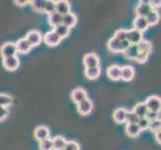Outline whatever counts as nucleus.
<instances>
[{
	"mask_svg": "<svg viewBox=\"0 0 161 150\" xmlns=\"http://www.w3.org/2000/svg\"><path fill=\"white\" fill-rule=\"evenodd\" d=\"M137 125H138V127L140 128L141 131H143V130H147V129H148V126H149V121H148L145 117L139 118V120H138V122H137Z\"/></svg>",
	"mask_w": 161,
	"mask_h": 150,
	"instance_id": "obj_38",
	"label": "nucleus"
},
{
	"mask_svg": "<svg viewBox=\"0 0 161 150\" xmlns=\"http://www.w3.org/2000/svg\"><path fill=\"white\" fill-rule=\"evenodd\" d=\"M66 142L67 140L65 139L63 136L61 135H57L54 138H52V146H53V150H63Z\"/></svg>",
	"mask_w": 161,
	"mask_h": 150,
	"instance_id": "obj_22",
	"label": "nucleus"
},
{
	"mask_svg": "<svg viewBox=\"0 0 161 150\" xmlns=\"http://www.w3.org/2000/svg\"><path fill=\"white\" fill-rule=\"evenodd\" d=\"M138 49H139V52H143V53H146L148 55L151 54L152 51V45L151 43L147 41V40H142L139 44H137Z\"/></svg>",
	"mask_w": 161,
	"mask_h": 150,
	"instance_id": "obj_28",
	"label": "nucleus"
},
{
	"mask_svg": "<svg viewBox=\"0 0 161 150\" xmlns=\"http://www.w3.org/2000/svg\"><path fill=\"white\" fill-rule=\"evenodd\" d=\"M113 37L115 38V39H117L119 42L127 40V30H125V29H118V30H116Z\"/></svg>",
	"mask_w": 161,
	"mask_h": 150,
	"instance_id": "obj_34",
	"label": "nucleus"
},
{
	"mask_svg": "<svg viewBox=\"0 0 161 150\" xmlns=\"http://www.w3.org/2000/svg\"><path fill=\"white\" fill-rule=\"evenodd\" d=\"M133 26H134L135 30L139 31L141 33L145 32L149 27L145 17H138V16H136V17L134 18V21H133Z\"/></svg>",
	"mask_w": 161,
	"mask_h": 150,
	"instance_id": "obj_16",
	"label": "nucleus"
},
{
	"mask_svg": "<svg viewBox=\"0 0 161 150\" xmlns=\"http://www.w3.org/2000/svg\"><path fill=\"white\" fill-rule=\"evenodd\" d=\"M160 1L156 0V1H154V0H151V1H149V5H150V7L152 8V10H157L158 8H160Z\"/></svg>",
	"mask_w": 161,
	"mask_h": 150,
	"instance_id": "obj_42",
	"label": "nucleus"
},
{
	"mask_svg": "<svg viewBox=\"0 0 161 150\" xmlns=\"http://www.w3.org/2000/svg\"><path fill=\"white\" fill-rule=\"evenodd\" d=\"M161 128V121L160 119L158 120H153L149 122V126H148V129L151 130V132H155L157 130H160Z\"/></svg>",
	"mask_w": 161,
	"mask_h": 150,
	"instance_id": "obj_36",
	"label": "nucleus"
},
{
	"mask_svg": "<svg viewBox=\"0 0 161 150\" xmlns=\"http://www.w3.org/2000/svg\"><path fill=\"white\" fill-rule=\"evenodd\" d=\"M152 8L149 5V1H140L135 7V14L138 17H145Z\"/></svg>",
	"mask_w": 161,
	"mask_h": 150,
	"instance_id": "obj_9",
	"label": "nucleus"
},
{
	"mask_svg": "<svg viewBox=\"0 0 161 150\" xmlns=\"http://www.w3.org/2000/svg\"><path fill=\"white\" fill-rule=\"evenodd\" d=\"M25 39L28 41V43L31 45V47H36L38 46L42 41V35L39 31L37 30H31L26 34L24 37Z\"/></svg>",
	"mask_w": 161,
	"mask_h": 150,
	"instance_id": "obj_3",
	"label": "nucleus"
},
{
	"mask_svg": "<svg viewBox=\"0 0 161 150\" xmlns=\"http://www.w3.org/2000/svg\"><path fill=\"white\" fill-rule=\"evenodd\" d=\"M53 31L56 33L58 37H60L61 40L67 37L69 35V33H70V29L68 28V27L64 26L63 24H60V25L55 26L54 28H53Z\"/></svg>",
	"mask_w": 161,
	"mask_h": 150,
	"instance_id": "obj_23",
	"label": "nucleus"
},
{
	"mask_svg": "<svg viewBox=\"0 0 161 150\" xmlns=\"http://www.w3.org/2000/svg\"><path fill=\"white\" fill-rule=\"evenodd\" d=\"M139 117L133 112V111H126V123H131V124H137Z\"/></svg>",
	"mask_w": 161,
	"mask_h": 150,
	"instance_id": "obj_32",
	"label": "nucleus"
},
{
	"mask_svg": "<svg viewBox=\"0 0 161 150\" xmlns=\"http://www.w3.org/2000/svg\"><path fill=\"white\" fill-rule=\"evenodd\" d=\"M133 112H134L138 117L139 118H143V117H145V115L147 113V107H146V105L144 102H139V103H137L134 108H133Z\"/></svg>",
	"mask_w": 161,
	"mask_h": 150,
	"instance_id": "obj_24",
	"label": "nucleus"
},
{
	"mask_svg": "<svg viewBox=\"0 0 161 150\" xmlns=\"http://www.w3.org/2000/svg\"><path fill=\"white\" fill-rule=\"evenodd\" d=\"M153 134H154V138H155V140H156V142L160 144L161 143V130H157L153 132Z\"/></svg>",
	"mask_w": 161,
	"mask_h": 150,
	"instance_id": "obj_43",
	"label": "nucleus"
},
{
	"mask_svg": "<svg viewBox=\"0 0 161 150\" xmlns=\"http://www.w3.org/2000/svg\"><path fill=\"white\" fill-rule=\"evenodd\" d=\"M100 63V59L95 53H88L83 58V64L85 68H91V67H97Z\"/></svg>",
	"mask_w": 161,
	"mask_h": 150,
	"instance_id": "obj_7",
	"label": "nucleus"
},
{
	"mask_svg": "<svg viewBox=\"0 0 161 150\" xmlns=\"http://www.w3.org/2000/svg\"><path fill=\"white\" fill-rule=\"evenodd\" d=\"M16 54H17V50H16L15 43L13 42H6L0 47V55L2 58L16 56Z\"/></svg>",
	"mask_w": 161,
	"mask_h": 150,
	"instance_id": "obj_1",
	"label": "nucleus"
},
{
	"mask_svg": "<svg viewBox=\"0 0 161 150\" xmlns=\"http://www.w3.org/2000/svg\"><path fill=\"white\" fill-rule=\"evenodd\" d=\"M48 23L50 26H52L53 28L55 26L62 24V16L58 14L57 12H54L50 15H48Z\"/></svg>",
	"mask_w": 161,
	"mask_h": 150,
	"instance_id": "obj_25",
	"label": "nucleus"
},
{
	"mask_svg": "<svg viewBox=\"0 0 161 150\" xmlns=\"http://www.w3.org/2000/svg\"><path fill=\"white\" fill-rule=\"evenodd\" d=\"M107 76L109 77V79L113 80V81H118L121 79V67L119 65H110L107 68Z\"/></svg>",
	"mask_w": 161,
	"mask_h": 150,
	"instance_id": "obj_12",
	"label": "nucleus"
},
{
	"mask_svg": "<svg viewBox=\"0 0 161 150\" xmlns=\"http://www.w3.org/2000/svg\"><path fill=\"white\" fill-rule=\"evenodd\" d=\"M30 1H26V0H16L14 3L17 5V6H25V5L29 4Z\"/></svg>",
	"mask_w": 161,
	"mask_h": 150,
	"instance_id": "obj_44",
	"label": "nucleus"
},
{
	"mask_svg": "<svg viewBox=\"0 0 161 150\" xmlns=\"http://www.w3.org/2000/svg\"><path fill=\"white\" fill-rule=\"evenodd\" d=\"M29 4L35 12L42 13L44 10V5H45V0H33L29 2Z\"/></svg>",
	"mask_w": 161,
	"mask_h": 150,
	"instance_id": "obj_30",
	"label": "nucleus"
},
{
	"mask_svg": "<svg viewBox=\"0 0 161 150\" xmlns=\"http://www.w3.org/2000/svg\"><path fill=\"white\" fill-rule=\"evenodd\" d=\"M33 134H34V138L36 140L41 141V140H44L49 137L50 130H49V128L46 126H37L34 129Z\"/></svg>",
	"mask_w": 161,
	"mask_h": 150,
	"instance_id": "obj_13",
	"label": "nucleus"
},
{
	"mask_svg": "<svg viewBox=\"0 0 161 150\" xmlns=\"http://www.w3.org/2000/svg\"><path fill=\"white\" fill-rule=\"evenodd\" d=\"M148 58H149L148 54L143 53V52H139L137 56H136V58H135V61H136V62H138V63H140V64H143V63H145L146 61L148 60Z\"/></svg>",
	"mask_w": 161,
	"mask_h": 150,
	"instance_id": "obj_39",
	"label": "nucleus"
},
{
	"mask_svg": "<svg viewBox=\"0 0 161 150\" xmlns=\"http://www.w3.org/2000/svg\"><path fill=\"white\" fill-rule=\"evenodd\" d=\"M142 40H143V33L135 30L134 28L127 30V41L130 44L137 45V44H139Z\"/></svg>",
	"mask_w": 161,
	"mask_h": 150,
	"instance_id": "obj_8",
	"label": "nucleus"
},
{
	"mask_svg": "<svg viewBox=\"0 0 161 150\" xmlns=\"http://www.w3.org/2000/svg\"><path fill=\"white\" fill-rule=\"evenodd\" d=\"M39 149L40 150H53L52 138L48 137L46 139L39 141Z\"/></svg>",
	"mask_w": 161,
	"mask_h": 150,
	"instance_id": "obj_31",
	"label": "nucleus"
},
{
	"mask_svg": "<svg viewBox=\"0 0 161 150\" xmlns=\"http://www.w3.org/2000/svg\"><path fill=\"white\" fill-rule=\"evenodd\" d=\"M20 61L17 56L2 58V65L7 71H15L19 67Z\"/></svg>",
	"mask_w": 161,
	"mask_h": 150,
	"instance_id": "obj_4",
	"label": "nucleus"
},
{
	"mask_svg": "<svg viewBox=\"0 0 161 150\" xmlns=\"http://www.w3.org/2000/svg\"><path fill=\"white\" fill-rule=\"evenodd\" d=\"M130 46V43L127 41V40H124V41H121L120 42V52H125L127 48Z\"/></svg>",
	"mask_w": 161,
	"mask_h": 150,
	"instance_id": "obj_41",
	"label": "nucleus"
},
{
	"mask_svg": "<svg viewBox=\"0 0 161 150\" xmlns=\"http://www.w3.org/2000/svg\"><path fill=\"white\" fill-rule=\"evenodd\" d=\"M135 70L131 65H125L121 67V79L124 81H131L134 78Z\"/></svg>",
	"mask_w": 161,
	"mask_h": 150,
	"instance_id": "obj_15",
	"label": "nucleus"
},
{
	"mask_svg": "<svg viewBox=\"0 0 161 150\" xmlns=\"http://www.w3.org/2000/svg\"><path fill=\"white\" fill-rule=\"evenodd\" d=\"M92 109H93V102L88 98L77 104V111L82 116H86L88 114H90Z\"/></svg>",
	"mask_w": 161,
	"mask_h": 150,
	"instance_id": "obj_6",
	"label": "nucleus"
},
{
	"mask_svg": "<svg viewBox=\"0 0 161 150\" xmlns=\"http://www.w3.org/2000/svg\"><path fill=\"white\" fill-rule=\"evenodd\" d=\"M43 37H44V42H45L47 45L50 46V47L57 46V45H59L60 42H61L60 37H58L57 34L53 30L47 32Z\"/></svg>",
	"mask_w": 161,
	"mask_h": 150,
	"instance_id": "obj_11",
	"label": "nucleus"
},
{
	"mask_svg": "<svg viewBox=\"0 0 161 150\" xmlns=\"http://www.w3.org/2000/svg\"><path fill=\"white\" fill-rule=\"evenodd\" d=\"M145 118L150 122L153 120H158L160 119V112H156V111H147V113L145 115Z\"/></svg>",
	"mask_w": 161,
	"mask_h": 150,
	"instance_id": "obj_35",
	"label": "nucleus"
},
{
	"mask_svg": "<svg viewBox=\"0 0 161 150\" xmlns=\"http://www.w3.org/2000/svg\"><path fill=\"white\" fill-rule=\"evenodd\" d=\"M43 12L48 15L54 13L55 12V1H52V0H47V1H45Z\"/></svg>",
	"mask_w": 161,
	"mask_h": 150,
	"instance_id": "obj_33",
	"label": "nucleus"
},
{
	"mask_svg": "<svg viewBox=\"0 0 161 150\" xmlns=\"http://www.w3.org/2000/svg\"><path fill=\"white\" fill-rule=\"evenodd\" d=\"M126 109L124 108H117L114 110L113 112V120L114 122L118 124H122V123H125V119H126Z\"/></svg>",
	"mask_w": 161,
	"mask_h": 150,
	"instance_id": "obj_18",
	"label": "nucleus"
},
{
	"mask_svg": "<svg viewBox=\"0 0 161 150\" xmlns=\"http://www.w3.org/2000/svg\"><path fill=\"white\" fill-rule=\"evenodd\" d=\"M126 134L131 138H136L140 135V133L142 132L140 128L138 127L137 124H131V123H127L126 124Z\"/></svg>",
	"mask_w": 161,
	"mask_h": 150,
	"instance_id": "obj_20",
	"label": "nucleus"
},
{
	"mask_svg": "<svg viewBox=\"0 0 161 150\" xmlns=\"http://www.w3.org/2000/svg\"><path fill=\"white\" fill-rule=\"evenodd\" d=\"M14 102L13 97L8 95V94L0 93V106L3 107H9L10 105H12Z\"/></svg>",
	"mask_w": 161,
	"mask_h": 150,
	"instance_id": "obj_29",
	"label": "nucleus"
},
{
	"mask_svg": "<svg viewBox=\"0 0 161 150\" xmlns=\"http://www.w3.org/2000/svg\"><path fill=\"white\" fill-rule=\"evenodd\" d=\"M145 19L147 21L148 26L156 25L160 19V14L158 12V10H151L150 12L145 16Z\"/></svg>",
	"mask_w": 161,
	"mask_h": 150,
	"instance_id": "obj_19",
	"label": "nucleus"
},
{
	"mask_svg": "<svg viewBox=\"0 0 161 150\" xmlns=\"http://www.w3.org/2000/svg\"><path fill=\"white\" fill-rule=\"evenodd\" d=\"M86 98H87V92L84 88H82V87H77L71 92V99H72V101L76 104L80 103Z\"/></svg>",
	"mask_w": 161,
	"mask_h": 150,
	"instance_id": "obj_10",
	"label": "nucleus"
},
{
	"mask_svg": "<svg viewBox=\"0 0 161 150\" xmlns=\"http://www.w3.org/2000/svg\"><path fill=\"white\" fill-rule=\"evenodd\" d=\"M145 105L149 111H156V112H160L161 108V99L157 95H151L147 97L145 100Z\"/></svg>",
	"mask_w": 161,
	"mask_h": 150,
	"instance_id": "obj_2",
	"label": "nucleus"
},
{
	"mask_svg": "<svg viewBox=\"0 0 161 150\" xmlns=\"http://www.w3.org/2000/svg\"><path fill=\"white\" fill-rule=\"evenodd\" d=\"M63 150H80V145L76 141H67Z\"/></svg>",
	"mask_w": 161,
	"mask_h": 150,
	"instance_id": "obj_37",
	"label": "nucleus"
},
{
	"mask_svg": "<svg viewBox=\"0 0 161 150\" xmlns=\"http://www.w3.org/2000/svg\"><path fill=\"white\" fill-rule=\"evenodd\" d=\"M101 74V68L97 67H91V68H85V76L89 80H96Z\"/></svg>",
	"mask_w": 161,
	"mask_h": 150,
	"instance_id": "obj_21",
	"label": "nucleus"
},
{
	"mask_svg": "<svg viewBox=\"0 0 161 150\" xmlns=\"http://www.w3.org/2000/svg\"><path fill=\"white\" fill-rule=\"evenodd\" d=\"M76 23H77V16L74 13L70 12L62 16V24L66 27H68L69 29L74 27Z\"/></svg>",
	"mask_w": 161,
	"mask_h": 150,
	"instance_id": "obj_17",
	"label": "nucleus"
},
{
	"mask_svg": "<svg viewBox=\"0 0 161 150\" xmlns=\"http://www.w3.org/2000/svg\"><path fill=\"white\" fill-rule=\"evenodd\" d=\"M138 53H139V49H138V46L134 44H130V46L124 52L125 56L130 60H135Z\"/></svg>",
	"mask_w": 161,
	"mask_h": 150,
	"instance_id": "obj_26",
	"label": "nucleus"
},
{
	"mask_svg": "<svg viewBox=\"0 0 161 150\" xmlns=\"http://www.w3.org/2000/svg\"><path fill=\"white\" fill-rule=\"evenodd\" d=\"M8 113H9V111H8V108L7 107L0 106V122L7 118Z\"/></svg>",
	"mask_w": 161,
	"mask_h": 150,
	"instance_id": "obj_40",
	"label": "nucleus"
},
{
	"mask_svg": "<svg viewBox=\"0 0 161 150\" xmlns=\"http://www.w3.org/2000/svg\"><path fill=\"white\" fill-rule=\"evenodd\" d=\"M107 48H108V50L110 52L118 53V52H120V42L117 39H115L114 37H111L110 39L108 40Z\"/></svg>",
	"mask_w": 161,
	"mask_h": 150,
	"instance_id": "obj_27",
	"label": "nucleus"
},
{
	"mask_svg": "<svg viewBox=\"0 0 161 150\" xmlns=\"http://www.w3.org/2000/svg\"><path fill=\"white\" fill-rule=\"evenodd\" d=\"M15 46H16V50H17V53H21V54L29 53L32 48L25 38H20V39H18L15 43Z\"/></svg>",
	"mask_w": 161,
	"mask_h": 150,
	"instance_id": "obj_14",
	"label": "nucleus"
},
{
	"mask_svg": "<svg viewBox=\"0 0 161 150\" xmlns=\"http://www.w3.org/2000/svg\"><path fill=\"white\" fill-rule=\"evenodd\" d=\"M55 12L61 16L66 15L71 12V5L67 0H58L55 1Z\"/></svg>",
	"mask_w": 161,
	"mask_h": 150,
	"instance_id": "obj_5",
	"label": "nucleus"
}]
</instances>
